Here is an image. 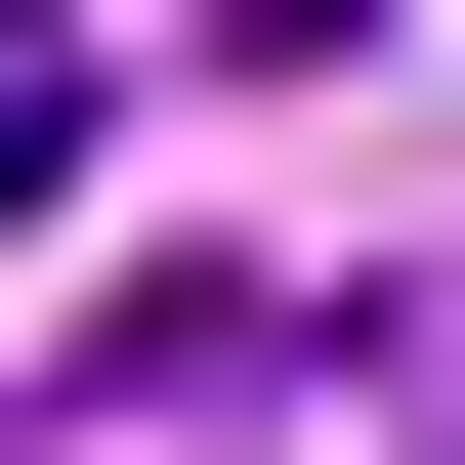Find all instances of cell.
<instances>
[{"label":"cell","instance_id":"1","mask_svg":"<svg viewBox=\"0 0 465 465\" xmlns=\"http://www.w3.org/2000/svg\"><path fill=\"white\" fill-rule=\"evenodd\" d=\"M296 381H381V465H465V254H423V296H339Z\"/></svg>","mask_w":465,"mask_h":465}]
</instances>
